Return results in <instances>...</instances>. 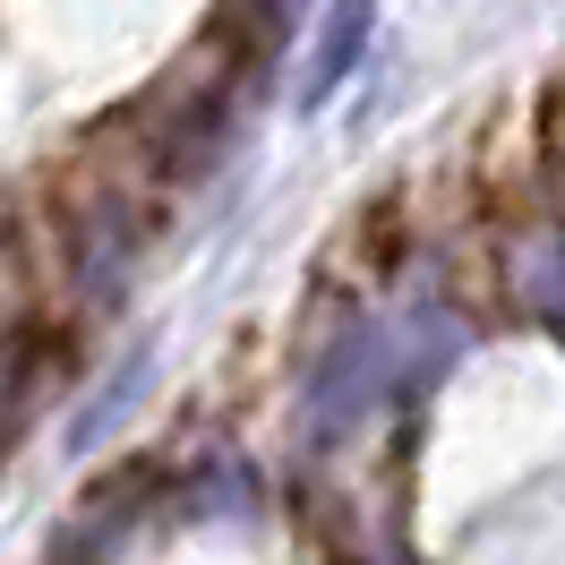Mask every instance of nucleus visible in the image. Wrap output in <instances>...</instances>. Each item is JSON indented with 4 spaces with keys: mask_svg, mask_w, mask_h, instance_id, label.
<instances>
[{
    "mask_svg": "<svg viewBox=\"0 0 565 565\" xmlns=\"http://www.w3.org/2000/svg\"><path fill=\"white\" fill-rule=\"evenodd\" d=\"M369 26H377V0H334V18H326V35H318V61H309V77H300V104H309V111L334 104V86L360 70Z\"/></svg>",
    "mask_w": 565,
    "mask_h": 565,
    "instance_id": "f257e3e1",
    "label": "nucleus"
}]
</instances>
